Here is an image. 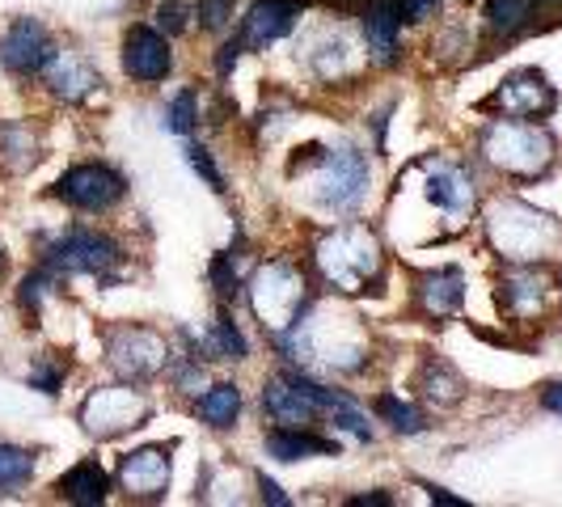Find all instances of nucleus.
Wrapping results in <instances>:
<instances>
[{
    "label": "nucleus",
    "mask_w": 562,
    "mask_h": 507,
    "mask_svg": "<svg viewBox=\"0 0 562 507\" xmlns=\"http://www.w3.org/2000/svg\"><path fill=\"white\" fill-rule=\"evenodd\" d=\"M106 486H111V482H106L98 461H81V465H72V470L59 478L64 499H72V504H102V499H106Z\"/></svg>",
    "instance_id": "nucleus-21"
},
{
    "label": "nucleus",
    "mask_w": 562,
    "mask_h": 507,
    "mask_svg": "<svg viewBox=\"0 0 562 507\" xmlns=\"http://www.w3.org/2000/svg\"><path fill=\"white\" fill-rule=\"evenodd\" d=\"M427 495H431L436 504H452V507H461V499H452L449 491H440V486H427Z\"/></svg>",
    "instance_id": "nucleus-37"
},
{
    "label": "nucleus",
    "mask_w": 562,
    "mask_h": 507,
    "mask_svg": "<svg viewBox=\"0 0 562 507\" xmlns=\"http://www.w3.org/2000/svg\"><path fill=\"white\" fill-rule=\"evenodd\" d=\"M199 123V98L195 89H182L173 102H169V114H166V127L169 132H178V136H191Z\"/></svg>",
    "instance_id": "nucleus-27"
},
{
    "label": "nucleus",
    "mask_w": 562,
    "mask_h": 507,
    "mask_svg": "<svg viewBox=\"0 0 562 507\" xmlns=\"http://www.w3.org/2000/svg\"><path fill=\"white\" fill-rule=\"evenodd\" d=\"M187 161H191V169H195V173H203V178H207V187H212V191H225V178H221V169H216L212 153H207L203 144H191V148H187Z\"/></svg>",
    "instance_id": "nucleus-30"
},
{
    "label": "nucleus",
    "mask_w": 562,
    "mask_h": 507,
    "mask_svg": "<svg viewBox=\"0 0 562 507\" xmlns=\"http://www.w3.org/2000/svg\"><path fill=\"white\" fill-rule=\"evenodd\" d=\"M541 0H486V26L495 34H516L537 13Z\"/></svg>",
    "instance_id": "nucleus-23"
},
{
    "label": "nucleus",
    "mask_w": 562,
    "mask_h": 507,
    "mask_svg": "<svg viewBox=\"0 0 562 507\" xmlns=\"http://www.w3.org/2000/svg\"><path fill=\"white\" fill-rule=\"evenodd\" d=\"M419 301L431 317H449V313H457L461 309V301H465V280H461V271L445 267V271L423 275Z\"/></svg>",
    "instance_id": "nucleus-19"
},
{
    "label": "nucleus",
    "mask_w": 562,
    "mask_h": 507,
    "mask_svg": "<svg viewBox=\"0 0 562 507\" xmlns=\"http://www.w3.org/2000/svg\"><path fill=\"white\" fill-rule=\"evenodd\" d=\"M317 203L326 212H356L364 203L368 191V161L360 148L351 144H338V148H326L317 153Z\"/></svg>",
    "instance_id": "nucleus-3"
},
{
    "label": "nucleus",
    "mask_w": 562,
    "mask_h": 507,
    "mask_svg": "<svg viewBox=\"0 0 562 507\" xmlns=\"http://www.w3.org/2000/svg\"><path fill=\"white\" fill-rule=\"evenodd\" d=\"M119 262H123L119 246L106 233H93V228H68L43 258V267H52V275H106Z\"/></svg>",
    "instance_id": "nucleus-4"
},
{
    "label": "nucleus",
    "mask_w": 562,
    "mask_h": 507,
    "mask_svg": "<svg viewBox=\"0 0 562 507\" xmlns=\"http://www.w3.org/2000/svg\"><path fill=\"white\" fill-rule=\"evenodd\" d=\"M546 292H550L546 275H537V271H516V275L507 280V309L516 313V317H533V313L546 305Z\"/></svg>",
    "instance_id": "nucleus-22"
},
{
    "label": "nucleus",
    "mask_w": 562,
    "mask_h": 507,
    "mask_svg": "<svg viewBox=\"0 0 562 507\" xmlns=\"http://www.w3.org/2000/svg\"><path fill=\"white\" fill-rule=\"evenodd\" d=\"M195 13L203 30H225L233 22V0H199Z\"/></svg>",
    "instance_id": "nucleus-29"
},
{
    "label": "nucleus",
    "mask_w": 562,
    "mask_h": 507,
    "mask_svg": "<svg viewBox=\"0 0 562 507\" xmlns=\"http://www.w3.org/2000/svg\"><path fill=\"white\" fill-rule=\"evenodd\" d=\"M376 415H381V419L390 422L394 431H402V436H419L423 427H427L419 410H415L411 402H402V397H394V394H381V397H376Z\"/></svg>",
    "instance_id": "nucleus-25"
},
{
    "label": "nucleus",
    "mask_w": 562,
    "mask_h": 507,
    "mask_svg": "<svg viewBox=\"0 0 562 507\" xmlns=\"http://www.w3.org/2000/svg\"><path fill=\"white\" fill-rule=\"evenodd\" d=\"M296 18H301V9H296V0H254L250 13L241 18V43L246 47H271V43H280L288 30L296 26Z\"/></svg>",
    "instance_id": "nucleus-14"
},
{
    "label": "nucleus",
    "mask_w": 562,
    "mask_h": 507,
    "mask_svg": "<svg viewBox=\"0 0 562 507\" xmlns=\"http://www.w3.org/2000/svg\"><path fill=\"white\" fill-rule=\"evenodd\" d=\"M267 452L276 461H305V457H330V452H338V444L313 436L310 427H276L267 436Z\"/></svg>",
    "instance_id": "nucleus-18"
},
{
    "label": "nucleus",
    "mask_w": 562,
    "mask_h": 507,
    "mask_svg": "<svg viewBox=\"0 0 562 507\" xmlns=\"http://www.w3.org/2000/svg\"><path fill=\"white\" fill-rule=\"evenodd\" d=\"M436 9V0H402V18L406 22H427Z\"/></svg>",
    "instance_id": "nucleus-33"
},
{
    "label": "nucleus",
    "mask_w": 562,
    "mask_h": 507,
    "mask_svg": "<svg viewBox=\"0 0 562 507\" xmlns=\"http://www.w3.org/2000/svg\"><path fill=\"white\" fill-rule=\"evenodd\" d=\"M47 68H52V72H47V84H52V93L64 98V102H81L85 93H93V89L102 84L98 68H93L81 52H56Z\"/></svg>",
    "instance_id": "nucleus-16"
},
{
    "label": "nucleus",
    "mask_w": 562,
    "mask_h": 507,
    "mask_svg": "<svg viewBox=\"0 0 562 507\" xmlns=\"http://www.w3.org/2000/svg\"><path fill=\"white\" fill-rule=\"evenodd\" d=\"M305 309H310L305 283L288 262H271V267L258 271V280H254V313L262 317V326L283 335Z\"/></svg>",
    "instance_id": "nucleus-5"
},
{
    "label": "nucleus",
    "mask_w": 562,
    "mask_h": 507,
    "mask_svg": "<svg viewBox=\"0 0 562 507\" xmlns=\"http://www.w3.org/2000/svg\"><path fill=\"white\" fill-rule=\"evenodd\" d=\"M111 360L114 368L123 372V376H153V372H161L169 360L166 342L153 335V330H140V326H132V330H119V338L111 342Z\"/></svg>",
    "instance_id": "nucleus-12"
},
{
    "label": "nucleus",
    "mask_w": 562,
    "mask_h": 507,
    "mask_svg": "<svg viewBox=\"0 0 562 507\" xmlns=\"http://www.w3.org/2000/svg\"><path fill=\"white\" fill-rule=\"evenodd\" d=\"M237 410H241V390L228 385V381L212 385V390H203L195 402V415L207 422V427H216V431L233 427V422H237Z\"/></svg>",
    "instance_id": "nucleus-20"
},
{
    "label": "nucleus",
    "mask_w": 562,
    "mask_h": 507,
    "mask_svg": "<svg viewBox=\"0 0 562 507\" xmlns=\"http://www.w3.org/2000/svg\"><path fill=\"white\" fill-rule=\"evenodd\" d=\"M123 191H127L123 173H114L111 166H93V161L72 166L56 182V195L64 203H72V207H81V212H106L123 199Z\"/></svg>",
    "instance_id": "nucleus-8"
},
{
    "label": "nucleus",
    "mask_w": 562,
    "mask_h": 507,
    "mask_svg": "<svg viewBox=\"0 0 562 507\" xmlns=\"http://www.w3.org/2000/svg\"><path fill=\"white\" fill-rule=\"evenodd\" d=\"M258 491H262V499H267V504H276V507H288V495H283L280 486H276V482L267 478V474H262V478H258Z\"/></svg>",
    "instance_id": "nucleus-34"
},
{
    "label": "nucleus",
    "mask_w": 562,
    "mask_h": 507,
    "mask_svg": "<svg viewBox=\"0 0 562 507\" xmlns=\"http://www.w3.org/2000/svg\"><path fill=\"white\" fill-rule=\"evenodd\" d=\"M541 406H546L550 415H562V381L546 385V394H541Z\"/></svg>",
    "instance_id": "nucleus-35"
},
{
    "label": "nucleus",
    "mask_w": 562,
    "mask_h": 507,
    "mask_svg": "<svg viewBox=\"0 0 562 507\" xmlns=\"http://www.w3.org/2000/svg\"><path fill=\"white\" fill-rule=\"evenodd\" d=\"M402 0H372L364 9V47L376 68H394L402 59Z\"/></svg>",
    "instance_id": "nucleus-11"
},
{
    "label": "nucleus",
    "mask_w": 562,
    "mask_h": 507,
    "mask_svg": "<svg viewBox=\"0 0 562 507\" xmlns=\"http://www.w3.org/2000/svg\"><path fill=\"white\" fill-rule=\"evenodd\" d=\"M119 482L136 499H161L169 486V452L166 449H136L123 457Z\"/></svg>",
    "instance_id": "nucleus-13"
},
{
    "label": "nucleus",
    "mask_w": 562,
    "mask_h": 507,
    "mask_svg": "<svg viewBox=\"0 0 562 507\" xmlns=\"http://www.w3.org/2000/svg\"><path fill=\"white\" fill-rule=\"evenodd\" d=\"M491 237L504 258H541V250L554 241V225L550 216H541L525 203H499L491 216Z\"/></svg>",
    "instance_id": "nucleus-6"
},
{
    "label": "nucleus",
    "mask_w": 562,
    "mask_h": 507,
    "mask_svg": "<svg viewBox=\"0 0 562 507\" xmlns=\"http://www.w3.org/2000/svg\"><path fill=\"white\" fill-rule=\"evenodd\" d=\"M482 153L491 166H499L504 173H516V178H533L541 169L554 161V140L533 127L529 119H504L486 132L482 140Z\"/></svg>",
    "instance_id": "nucleus-1"
},
{
    "label": "nucleus",
    "mask_w": 562,
    "mask_h": 507,
    "mask_svg": "<svg viewBox=\"0 0 562 507\" xmlns=\"http://www.w3.org/2000/svg\"><path fill=\"white\" fill-rule=\"evenodd\" d=\"M241 52H246V43H241V38H233V43H225V47H221V59H216V72H221V77H228V72H233V64H237V56H241Z\"/></svg>",
    "instance_id": "nucleus-32"
},
{
    "label": "nucleus",
    "mask_w": 562,
    "mask_h": 507,
    "mask_svg": "<svg viewBox=\"0 0 562 507\" xmlns=\"http://www.w3.org/2000/svg\"><path fill=\"white\" fill-rule=\"evenodd\" d=\"M169 68H173V56H169L166 34H157L153 26H132L123 34V72L132 81H166Z\"/></svg>",
    "instance_id": "nucleus-10"
},
{
    "label": "nucleus",
    "mask_w": 562,
    "mask_h": 507,
    "mask_svg": "<svg viewBox=\"0 0 562 507\" xmlns=\"http://www.w3.org/2000/svg\"><path fill=\"white\" fill-rule=\"evenodd\" d=\"M427 199H431L440 212H449V216H465L470 203H474V182L465 178V169L440 166V169H431V178H427Z\"/></svg>",
    "instance_id": "nucleus-17"
},
{
    "label": "nucleus",
    "mask_w": 562,
    "mask_h": 507,
    "mask_svg": "<svg viewBox=\"0 0 562 507\" xmlns=\"http://www.w3.org/2000/svg\"><path fill=\"white\" fill-rule=\"evenodd\" d=\"M148 419V402L140 390H127V385H114V390H93L81 406V422L89 436L98 440H111L127 427H140Z\"/></svg>",
    "instance_id": "nucleus-7"
},
{
    "label": "nucleus",
    "mask_w": 562,
    "mask_h": 507,
    "mask_svg": "<svg viewBox=\"0 0 562 507\" xmlns=\"http://www.w3.org/2000/svg\"><path fill=\"white\" fill-rule=\"evenodd\" d=\"M56 56V47H52V34L43 30V22H34V18H18L9 34L0 38V64L13 72V77H34V72H43L47 64Z\"/></svg>",
    "instance_id": "nucleus-9"
},
{
    "label": "nucleus",
    "mask_w": 562,
    "mask_h": 507,
    "mask_svg": "<svg viewBox=\"0 0 562 507\" xmlns=\"http://www.w3.org/2000/svg\"><path fill=\"white\" fill-rule=\"evenodd\" d=\"M495 106L504 111V119H537L554 106V89L541 72H516L495 89Z\"/></svg>",
    "instance_id": "nucleus-15"
},
{
    "label": "nucleus",
    "mask_w": 562,
    "mask_h": 507,
    "mask_svg": "<svg viewBox=\"0 0 562 507\" xmlns=\"http://www.w3.org/2000/svg\"><path fill=\"white\" fill-rule=\"evenodd\" d=\"M203 351H207V360H246V338H241V330L221 313V317L212 322V335L203 338Z\"/></svg>",
    "instance_id": "nucleus-24"
},
{
    "label": "nucleus",
    "mask_w": 562,
    "mask_h": 507,
    "mask_svg": "<svg viewBox=\"0 0 562 507\" xmlns=\"http://www.w3.org/2000/svg\"><path fill=\"white\" fill-rule=\"evenodd\" d=\"M34 478V457L18 444H0V491H18Z\"/></svg>",
    "instance_id": "nucleus-26"
},
{
    "label": "nucleus",
    "mask_w": 562,
    "mask_h": 507,
    "mask_svg": "<svg viewBox=\"0 0 562 507\" xmlns=\"http://www.w3.org/2000/svg\"><path fill=\"white\" fill-rule=\"evenodd\" d=\"M390 507V495H356V499H351V507Z\"/></svg>",
    "instance_id": "nucleus-36"
},
{
    "label": "nucleus",
    "mask_w": 562,
    "mask_h": 507,
    "mask_svg": "<svg viewBox=\"0 0 562 507\" xmlns=\"http://www.w3.org/2000/svg\"><path fill=\"white\" fill-rule=\"evenodd\" d=\"M212 283H216V292L221 296H237L241 292V280H237V271L228 267V254H221V258H212Z\"/></svg>",
    "instance_id": "nucleus-31"
},
{
    "label": "nucleus",
    "mask_w": 562,
    "mask_h": 507,
    "mask_svg": "<svg viewBox=\"0 0 562 507\" xmlns=\"http://www.w3.org/2000/svg\"><path fill=\"white\" fill-rule=\"evenodd\" d=\"M317 267L322 275L335 283L338 292H360L368 275H376L381 267V250L372 241L368 228H335L322 246H317Z\"/></svg>",
    "instance_id": "nucleus-2"
},
{
    "label": "nucleus",
    "mask_w": 562,
    "mask_h": 507,
    "mask_svg": "<svg viewBox=\"0 0 562 507\" xmlns=\"http://www.w3.org/2000/svg\"><path fill=\"white\" fill-rule=\"evenodd\" d=\"M157 26L166 30V34H182V30L191 26V4L187 0H166L157 9Z\"/></svg>",
    "instance_id": "nucleus-28"
}]
</instances>
